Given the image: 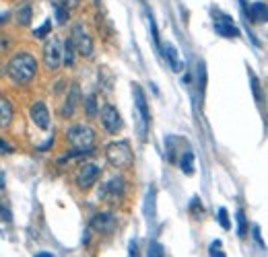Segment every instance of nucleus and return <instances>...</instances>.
<instances>
[{
	"mask_svg": "<svg viewBox=\"0 0 268 257\" xmlns=\"http://www.w3.org/2000/svg\"><path fill=\"white\" fill-rule=\"evenodd\" d=\"M128 257H141V249H139V241L132 239L128 245Z\"/></svg>",
	"mask_w": 268,
	"mask_h": 257,
	"instance_id": "31",
	"label": "nucleus"
},
{
	"mask_svg": "<svg viewBox=\"0 0 268 257\" xmlns=\"http://www.w3.org/2000/svg\"><path fill=\"white\" fill-rule=\"evenodd\" d=\"M17 15H19V23H21V25H29V21H31V7H29V5L21 7Z\"/></svg>",
	"mask_w": 268,
	"mask_h": 257,
	"instance_id": "24",
	"label": "nucleus"
},
{
	"mask_svg": "<svg viewBox=\"0 0 268 257\" xmlns=\"http://www.w3.org/2000/svg\"><path fill=\"white\" fill-rule=\"evenodd\" d=\"M35 257H54V255H52V253H37Z\"/></svg>",
	"mask_w": 268,
	"mask_h": 257,
	"instance_id": "37",
	"label": "nucleus"
},
{
	"mask_svg": "<svg viewBox=\"0 0 268 257\" xmlns=\"http://www.w3.org/2000/svg\"><path fill=\"white\" fill-rule=\"evenodd\" d=\"M13 115H15L13 103L7 97L0 95V127H9L13 121Z\"/></svg>",
	"mask_w": 268,
	"mask_h": 257,
	"instance_id": "16",
	"label": "nucleus"
},
{
	"mask_svg": "<svg viewBox=\"0 0 268 257\" xmlns=\"http://www.w3.org/2000/svg\"><path fill=\"white\" fill-rule=\"evenodd\" d=\"M62 44L54 37L50 39L46 46H44V62H46V68L48 70H58L60 64H62Z\"/></svg>",
	"mask_w": 268,
	"mask_h": 257,
	"instance_id": "8",
	"label": "nucleus"
},
{
	"mask_svg": "<svg viewBox=\"0 0 268 257\" xmlns=\"http://www.w3.org/2000/svg\"><path fill=\"white\" fill-rule=\"evenodd\" d=\"M194 153L192 151H186L184 153V157H182V161H180V169H182V173L184 175H194Z\"/></svg>",
	"mask_w": 268,
	"mask_h": 257,
	"instance_id": "19",
	"label": "nucleus"
},
{
	"mask_svg": "<svg viewBox=\"0 0 268 257\" xmlns=\"http://www.w3.org/2000/svg\"><path fill=\"white\" fill-rule=\"evenodd\" d=\"M149 25H151V35H153V41H155V46H157V50L161 52V41H159V31H157V23H155V19L149 15Z\"/></svg>",
	"mask_w": 268,
	"mask_h": 257,
	"instance_id": "26",
	"label": "nucleus"
},
{
	"mask_svg": "<svg viewBox=\"0 0 268 257\" xmlns=\"http://www.w3.org/2000/svg\"><path fill=\"white\" fill-rule=\"evenodd\" d=\"M54 144V138H50L46 144H42V146H37V151H50V146Z\"/></svg>",
	"mask_w": 268,
	"mask_h": 257,
	"instance_id": "34",
	"label": "nucleus"
},
{
	"mask_svg": "<svg viewBox=\"0 0 268 257\" xmlns=\"http://www.w3.org/2000/svg\"><path fill=\"white\" fill-rule=\"evenodd\" d=\"M91 226H93L95 230H99V232H109V230H113V226H116V218H113V214H109V212H99V214L93 216Z\"/></svg>",
	"mask_w": 268,
	"mask_h": 257,
	"instance_id": "14",
	"label": "nucleus"
},
{
	"mask_svg": "<svg viewBox=\"0 0 268 257\" xmlns=\"http://www.w3.org/2000/svg\"><path fill=\"white\" fill-rule=\"evenodd\" d=\"M101 125H103V130L107 132V134H118L120 130H122V125H124V121H122V117H120V113H118V109L113 107V105H105L103 109H101Z\"/></svg>",
	"mask_w": 268,
	"mask_h": 257,
	"instance_id": "7",
	"label": "nucleus"
},
{
	"mask_svg": "<svg viewBox=\"0 0 268 257\" xmlns=\"http://www.w3.org/2000/svg\"><path fill=\"white\" fill-rule=\"evenodd\" d=\"M105 159L111 167L116 169H126L132 165L134 161V155H132V148L128 142L124 140H118V142H111L105 146Z\"/></svg>",
	"mask_w": 268,
	"mask_h": 257,
	"instance_id": "4",
	"label": "nucleus"
},
{
	"mask_svg": "<svg viewBox=\"0 0 268 257\" xmlns=\"http://www.w3.org/2000/svg\"><path fill=\"white\" fill-rule=\"evenodd\" d=\"M56 19H58V23H60V25H64V23L68 21V9H66V7L56 5Z\"/></svg>",
	"mask_w": 268,
	"mask_h": 257,
	"instance_id": "30",
	"label": "nucleus"
},
{
	"mask_svg": "<svg viewBox=\"0 0 268 257\" xmlns=\"http://www.w3.org/2000/svg\"><path fill=\"white\" fill-rule=\"evenodd\" d=\"M252 234H254V239H256V243L266 251V245H264V241H262V234H260V226H252Z\"/></svg>",
	"mask_w": 268,
	"mask_h": 257,
	"instance_id": "32",
	"label": "nucleus"
},
{
	"mask_svg": "<svg viewBox=\"0 0 268 257\" xmlns=\"http://www.w3.org/2000/svg\"><path fill=\"white\" fill-rule=\"evenodd\" d=\"M241 7L245 9V17L252 23H268V5L266 3H254L252 7H245V3L241 0Z\"/></svg>",
	"mask_w": 268,
	"mask_h": 257,
	"instance_id": "11",
	"label": "nucleus"
},
{
	"mask_svg": "<svg viewBox=\"0 0 268 257\" xmlns=\"http://www.w3.org/2000/svg\"><path fill=\"white\" fill-rule=\"evenodd\" d=\"M250 78H252V91H254V97H256V103L262 107L264 105V99H262V89H260V80L256 78V74L250 70Z\"/></svg>",
	"mask_w": 268,
	"mask_h": 257,
	"instance_id": "22",
	"label": "nucleus"
},
{
	"mask_svg": "<svg viewBox=\"0 0 268 257\" xmlns=\"http://www.w3.org/2000/svg\"><path fill=\"white\" fill-rule=\"evenodd\" d=\"M161 48H163V50H161V54L165 56V60H167L169 68H171L174 72H180V70L184 68V64H182V60H180V54H178L176 46H171V44H163Z\"/></svg>",
	"mask_w": 268,
	"mask_h": 257,
	"instance_id": "15",
	"label": "nucleus"
},
{
	"mask_svg": "<svg viewBox=\"0 0 268 257\" xmlns=\"http://www.w3.org/2000/svg\"><path fill=\"white\" fill-rule=\"evenodd\" d=\"M190 210H192V212H198V214L202 212V206H200V200H198V198H194V200L190 202Z\"/></svg>",
	"mask_w": 268,
	"mask_h": 257,
	"instance_id": "33",
	"label": "nucleus"
},
{
	"mask_svg": "<svg viewBox=\"0 0 268 257\" xmlns=\"http://www.w3.org/2000/svg\"><path fill=\"white\" fill-rule=\"evenodd\" d=\"M217 218H219V224H221L225 230H229V228H231V220H229V214H227V210H225V208H221V210H219Z\"/></svg>",
	"mask_w": 268,
	"mask_h": 257,
	"instance_id": "28",
	"label": "nucleus"
},
{
	"mask_svg": "<svg viewBox=\"0 0 268 257\" xmlns=\"http://www.w3.org/2000/svg\"><path fill=\"white\" fill-rule=\"evenodd\" d=\"M9 17H11L9 13H3V15H0V23H5V21H9Z\"/></svg>",
	"mask_w": 268,
	"mask_h": 257,
	"instance_id": "36",
	"label": "nucleus"
},
{
	"mask_svg": "<svg viewBox=\"0 0 268 257\" xmlns=\"http://www.w3.org/2000/svg\"><path fill=\"white\" fill-rule=\"evenodd\" d=\"M198 89H200V93H204V89H206V68H204V64H198Z\"/></svg>",
	"mask_w": 268,
	"mask_h": 257,
	"instance_id": "27",
	"label": "nucleus"
},
{
	"mask_svg": "<svg viewBox=\"0 0 268 257\" xmlns=\"http://www.w3.org/2000/svg\"><path fill=\"white\" fill-rule=\"evenodd\" d=\"M85 113H87L89 117H95V115L99 113V107H97V97H95V95H89V97L85 99Z\"/></svg>",
	"mask_w": 268,
	"mask_h": 257,
	"instance_id": "21",
	"label": "nucleus"
},
{
	"mask_svg": "<svg viewBox=\"0 0 268 257\" xmlns=\"http://www.w3.org/2000/svg\"><path fill=\"white\" fill-rule=\"evenodd\" d=\"M99 175H101L99 165H95V163H87V165H83L81 171L76 173V185H79V189H83V191L91 189V187L97 183Z\"/></svg>",
	"mask_w": 268,
	"mask_h": 257,
	"instance_id": "6",
	"label": "nucleus"
},
{
	"mask_svg": "<svg viewBox=\"0 0 268 257\" xmlns=\"http://www.w3.org/2000/svg\"><path fill=\"white\" fill-rule=\"evenodd\" d=\"M132 91H134V103H137V130H139V138L147 140L149 127H151V109H149L147 97H145V93H143V89L139 84H134Z\"/></svg>",
	"mask_w": 268,
	"mask_h": 257,
	"instance_id": "2",
	"label": "nucleus"
},
{
	"mask_svg": "<svg viewBox=\"0 0 268 257\" xmlns=\"http://www.w3.org/2000/svg\"><path fill=\"white\" fill-rule=\"evenodd\" d=\"M215 31L221 35V37H239V29L233 25V19L229 15H217L215 17Z\"/></svg>",
	"mask_w": 268,
	"mask_h": 257,
	"instance_id": "9",
	"label": "nucleus"
},
{
	"mask_svg": "<svg viewBox=\"0 0 268 257\" xmlns=\"http://www.w3.org/2000/svg\"><path fill=\"white\" fill-rule=\"evenodd\" d=\"M122 194H124V179L122 177H113V179L105 181V185L101 187V200L122 198Z\"/></svg>",
	"mask_w": 268,
	"mask_h": 257,
	"instance_id": "12",
	"label": "nucleus"
},
{
	"mask_svg": "<svg viewBox=\"0 0 268 257\" xmlns=\"http://www.w3.org/2000/svg\"><path fill=\"white\" fill-rule=\"evenodd\" d=\"M50 31H52V21H44V25L37 27V29L33 31V35H35L37 39H44V37H48Z\"/></svg>",
	"mask_w": 268,
	"mask_h": 257,
	"instance_id": "25",
	"label": "nucleus"
},
{
	"mask_svg": "<svg viewBox=\"0 0 268 257\" xmlns=\"http://www.w3.org/2000/svg\"><path fill=\"white\" fill-rule=\"evenodd\" d=\"M76 48H74V41H72V37H68L66 41H64V52H62V62H64V66H68V68H72L74 66V60H76Z\"/></svg>",
	"mask_w": 268,
	"mask_h": 257,
	"instance_id": "18",
	"label": "nucleus"
},
{
	"mask_svg": "<svg viewBox=\"0 0 268 257\" xmlns=\"http://www.w3.org/2000/svg\"><path fill=\"white\" fill-rule=\"evenodd\" d=\"M235 220H237V237H245L247 234V220H245V212L243 210H237L235 214Z\"/></svg>",
	"mask_w": 268,
	"mask_h": 257,
	"instance_id": "20",
	"label": "nucleus"
},
{
	"mask_svg": "<svg viewBox=\"0 0 268 257\" xmlns=\"http://www.w3.org/2000/svg\"><path fill=\"white\" fill-rule=\"evenodd\" d=\"M208 255H210V257H227V255L223 253V249H221V241H213V243H210Z\"/></svg>",
	"mask_w": 268,
	"mask_h": 257,
	"instance_id": "29",
	"label": "nucleus"
},
{
	"mask_svg": "<svg viewBox=\"0 0 268 257\" xmlns=\"http://www.w3.org/2000/svg\"><path fill=\"white\" fill-rule=\"evenodd\" d=\"M29 115H31L33 123H35L37 127H42V130H48V127H50V111H48V107H46L44 101H35V103L31 105Z\"/></svg>",
	"mask_w": 268,
	"mask_h": 257,
	"instance_id": "10",
	"label": "nucleus"
},
{
	"mask_svg": "<svg viewBox=\"0 0 268 257\" xmlns=\"http://www.w3.org/2000/svg\"><path fill=\"white\" fill-rule=\"evenodd\" d=\"M143 212H145L147 222H149V224H153L155 214H157V189H155V185H151V187H149V191H147V196H145Z\"/></svg>",
	"mask_w": 268,
	"mask_h": 257,
	"instance_id": "13",
	"label": "nucleus"
},
{
	"mask_svg": "<svg viewBox=\"0 0 268 257\" xmlns=\"http://www.w3.org/2000/svg\"><path fill=\"white\" fill-rule=\"evenodd\" d=\"M68 142L72 144L74 151L79 153H93V146H95V130L89 125H83V123H76L68 130Z\"/></svg>",
	"mask_w": 268,
	"mask_h": 257,
	"instance_id": "3",
	"label": "nucleus"
},
{
	"mask_svg": "<svg viewBox=\"0 0 268 257\" xmlns=\"http://www.w3.org/2000/svg\"><path fill=\"white\" fill-rule=\"evenodd\" d=\"M37 74V60L27 54V52H19L9 60V76L17 82V84H27L35 78Z\"/></svg>",
	"mask_w": 268,
	"mask_h": 257,
	"instance_id": "1",
	"label": "nucleus"
},
{
	"mask_svg": "<svg viewBox=\"0 0 268 257\" xmlns=\"http://www.w3.org/2000/svg\"><path fill=\"white\" fill-rule=\"evenodd\" d=\"M3 179H5V177H3V173H0V189H3V185H5V183H3Z\"/></svg>",
	"mask_w": 268,
	"mask_h": 257,
	"instance_id": "38",
	"label": "nucleus"
},
{
	"mask_svg": "<svg viewBox=\"0 0 268 257\" xmlns=\"http://www.w3.org/2000/svg\"><path fill=\"white\" fill-rule=\"evenodd\" d=\"M72 41H74V48L81 56L89 58L93 54V37L89 35V31L85 29L83 23H76L74 29H72Z\"/></svg>",
	"mask_w": 268,
	"mask_h": 257,
	"instance_id": "5",
	"label": "nucleus"
},
{
	"mask_svg": "<svg viewBox=\"0 0 268 257\" xmlns=\"http://www.w3.org/2000/svg\"><path fill=\"white\" fill-rule=\"evenodd\" d=\"M0 153H11V148H9V144L5 140H0Z\"/></svg>",
	"mask_w": 268,
	"mask_h": 257,
	"instance_id": "35",
	"label": "nucleus"
},
{
	"mask_svg": "<svg viewBox=\"0 0 268 257\" xmlns=\"http://www.w3.org/2000/svg\"><path fill=\"white\" fill-rule=\"evenodd\" d=\"M147 257H165L163 245H161V243H157V241H153V243H151V247H149V251H147Z\"/></svg>",
	"mask_w": 268,
	"mask_h": 257,
	"instance_id": "23",
	"label": "nucleus"
},
{
	"mask_svg": "<svg viewBox=\"0 0 268 257\" xmlns=\"http://www.w3.org/2000/svg\"><path fill=\"white\" fill-rule=\"evenodd\" d=\"M79 99H81V89L74 84L72 89H70V93H68V97H66V103H64V107H62V117H70L72 113H74V109H76V103H79Z\"/></svg>",
	"mask_w": 268,
	"mask_h": 257,
	"instance_id": "17",
	"label": "nucleus"
}]
</instances>
